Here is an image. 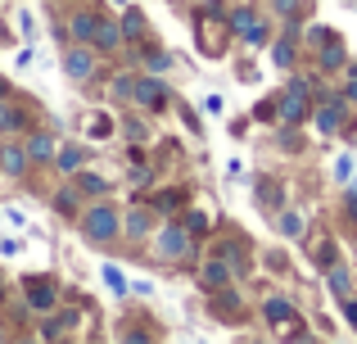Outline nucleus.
Segmentation results:
<instances>
[{
    "label": "nucleus",
    "mask_w": 357,
    "mask_h": 344,
    "mask_svg": "<svg viewBox=\"0 0 357 344\" xmlns=\"http://www.w3.org/2000/svg\"><path fill=\"white\" fill-rule=\"evenodd\" d=\"M63 68H68L73 77H91L96 59H91V50H68V54H63Z\"/></svg>",
    "instance_id": "obj_6"
},
{
    "label": "nucleus",
    "mask_w": 357,
    "mask_h": 344,
    "mask_svg": "<svg viewBox=\"0 0 357 344\" xmlns=\"http://www.w3.org/2000/svg\"><path fill=\"white\" fill-rule=\"evenodd\" d=\"M105 281L109 285H114V290L122 294V290H127V281H122V272H118V267H105Z\"/></svg>",
    "instance_id": "obj_20"
},
{
    "label": "nucleus",
    "mask_w": 357,
    "mask_h": 344,
    "mask_svg": "<svg viewBox=\"0 0 357 344\" xmlns=\"http://www.w3.org/2000/svg\"><path fill=\"white\" fill-rule=\"evenodd\" d=\"M276 9H280V14H294V9H298V0H276Z\"/></svg>",
    "instance_id": "obj_24"
},
{
    "label": "nucleus",
    "mask_w": 357,
    "mask_h": 344,
    "mask_svg": "<svg viewBox=\"0 0 357 344\" xmlns=\"http://www.w3.org/2000/svg\"><path fill=\"white\" fill-rule=\"evenodd\" d=\"M331 290H349V267H331Z\"/></svg>",
    "instance_id": "obj_15"
},
{
    "label": "nucleus",
    "mask_w": 357,
    "mask_h": 344,
    "mask_svg": "<svg viewBox=\"0 0 357 344\" xmlns=\"http://www.w3.org/2000/svg\"><path fill=\"white\" fill-rule=\"evenodd\" d=\"M114 5H127V0H114Z\"/></svg>",
    "instance_id": "obj_28"
},
{
    "label": "nucleus",
    "mask_w": 357,
    "mask_h": 344,
    "mask_svg": "<svg viewBox=\"0 0 357 344\" xmlns=\"http://www.w3.org/2000/svg\"><path fill=\"white\" fill-rule=\"evenodd\" d=\"M349 100H357V77H353V82H349Z\"/></svg>",
    "instance_id": "obj_26"
},
{
    "label": "nucleus",
    "mask_w": 357,
    "mask_h": 344,
    "mask_svg": "<svg viewBox=\"0 0 357 344\" xmlns=\"http://www.w3.org/2000/svg\"><path fill=\"white\" fill-rule=\"evenodd\" d=\"M77 163H82V150H63V154H59V168H63V172H73Z\"/></svg>",
    "instance_id": "obj_17"
},
{
    "label": "nucleus",
    "mask_w": 357,
    "mask_h": 344,
    "mask_svg": "<svg viewBox=\"0 0 357 344\" xmlns=\"http://www.w3.org/2000/svg\"><path fill=\"white\" fill-rule=\"evenodd\" d=\"M317 63H321L326 73H335V68H344V45L335 41V36H326L321 41V54H317Z\"/></svg>",
    "instance_id": "obj_5"
},
{
    "label": "nucleus",
    "mask_w": 357,
    "mask_h": 344,
    "mask_svg": "<svg viewBox=\"0 0 357 344\" xmlns=\"http://www.w3.org/2000/svg\"><path fill=\"white\" fill-rule=\"evenodd\" d=\"M185 249H190V231L185 227H163L158 231V254L163 258H181Z\"/></svg>",
    "instance_id": "obj_1"
},
{
    "label": "nucleus",
    "mask_w": 357,
    "mask_h": 344,
    "mask_svg": "<svg viewBox=\"0 0 357 344\" xmlns=\"http://www.w3.org/2000/svg\"><path fill=\"white\" fill-rule=\"evenodd\" d=\"M96 27H100V18H91V14L73 18V36H82V41H96Z\"/></svg>",
    "instance_id": "obj_9"
},
{
    "label": "nucleus",
    "mask_w": 357,
    "mask_h": 344,
    "mask_svg": "<svg viewBox=\"0 0 357 344\" xmlns=\"http://www.w3.org/2000/svg\"><path fill=\"white\" fill-rule=\"evenodd\" d=\"M208 213H190V222H185V231H204V227H208Z\"/></svg>",
    "instance_id": "obj_21"
},
{
    "label": "nucleus",
    "mask_w": 357,
    "mask_h": 344,
    "mask_svg": "<svg viewBox=\"0 0 357 344\" xmlns=\"http://www.w3.org/2000/svg\"><path fill=\"white\" fill-rule=\"evenodd\" d=\"M349 204H353V209H357V190H353V200H349ZM353 218H357V213H353Z\"/></svg>",
    "instance_id": "obj_27"
},
{
    "label": "nucleus",
    "mask_w": 357,
    "mask_h": 344,
    "mask_svg": "<svg viewBox=\"0 0 357 344\" xmlns=\"http://www.w3.org/2000/svg\"><path fill=\"white\" fill-rule=\"evenodd\" d=\"M280 231H285V236H298V231H303V218H298V213H285V218H280Z\"/></svg>",
    "instance_id": "obj_16"
},
{
    "label": "nucleus",
    "mask_w": 357,
    "mask_h": 344,
    "mask_svg": "<svg viewBox=\"0 0 357 344\" xmlns=\"http://www.w3.org/2000/svg\"><path fill=\"white\" fill-rule=\"evenodd\" d=\"M5 168L9 172H23V150H5Z\"/></svg>",
    "instance_id": "obj_19"
},
{
    "label": "nucleus",
    "mask_w": 357,
    "mask_h": 344,
    "mask_svg": "<svg viewBox=\"0 0 357 344\" xmlns=\"http://www.w3.org/2000/svg\"><path fill=\"white\" fill-rule=\"evenodd\" d=\"M271 59H276V68H289L294 63V41H276L271 45Z\"/></svg>",
    "instance_id": "obj_12"
},
{
    "label": "nucleus",
    "mask_w": 357,
    "mask_h": 344,
    "mask_svg": "<svg viewBox=\"0 0 357 344\" xmlns=\"http://www.w3.org/2000/svg\"><path fill=\"white\" fill-rule=\"evenodd\" d=\"M227 276H231L227 258H213V263L204 267V285H208V290H222V285H227Z\"/></svg>",
    "instance_id": "obj_7"
},
{
    "label": "nucleus",
    "mask_w": 357,
    "mask_h": 344,
    "mask_svg": "<svg viewBox=\"0 0 357 344\" xmlns=\"http://www.w3.org/2000/svg\"><path fill=\"white\" fill-rule=\"evenodd\" d=\"M231 27H236L240 36H249L253 45H262V41H267V27H262L258 18H253V9H236V14H231Z\"/></svg>",
    "instance_id": "obj_4"
},
{
    "label": "nucleus",
    "mask_w": 357,
    "mask_h": 344,
    "mask_svg": "<svg viewBox=\"0 0 357 344\" xmlns=\"http://www.w3.org/2000/svg\"><path fill=\"white\" fill-rule=\"evenodd\" d=\"M131 96H136V105H145V109H163V105H167L163 82H149V77L131 82Z\"/></svg>",
    "instance_id": "obj_3"
},
{
    "label": "nucleus",
    "mask_w": 357,
    "mask_h": 344,
    "mask_svg": "<svg viewBox=\"0 0 357 344\" xmlns=\"http://www.w3.org/2000/svg\"><path fill=\"white\" fill-rule=\"evenodd\" d=\"M96 41L105 45V50H109V45H118V27H114V23H100V27H96Z\"/></svg>",
    "instance_id": "obj_13"
},
{
    "label": "nucleus",
    "mask_w": 357,
    "mask_h": 344,
    "mask_svg": "<svg viewBox=\"0 0 357 344\" xmlns=\"http://www.w3.org/2000/svg\"><path fill=\"white\" fill-rule=\"evenodd\" d=\"M145 227H149V218H145V213H131V218H127V231H131V236H140Z\"/></svg>",
    "instance_id": "obj_18"
},
{
    "label": "nucleus",
    "mask_w": 357,
    "mask_h": 344,
    "mask_svg": "<svg viewBox=\"0 0 357 344\" xmlns=\"http://www.w3.org/2000/svg\"><path fill=\"white\" fill-rule=\"evenodd\" d=\"M326 36H331V27H307V41H312V45H321Z\"/></svg>",
    "instance_id": "obj_22"
},
{
    "label": "nucleus",
    "mask_w": 357,
    "mask_h": 344,
    "mask_svg": "<svg viewBox=\"0 0 357 344\" xmlns=\"http://www.w3.org/2000/svg\"><path fill=\"white\" fill-rule=\"evenodd\" d=\"M344 317H349L353 327H357V304H344Z\"/></svg>",
    "instance_id": "obj_25"
},
{
    "label": "nucleus",
    "mask_w": 357,
    "mask_h": 344,
    "mask_svg": "<svg viewBox=\"0 0 357 344\" xmlns=\"http://www.w3.org/2000/svg\"><path fill=\"white\" fill-rule=\"evenodd\" d=\"M262 313H267L271 327H285V322H294V308H289L285 299H267V308H262Z\"/></svg>",
    "instance_id": "obj_8"
},
{
    "label": "nucleus",
    "mask_w": 357,
    "mask_h": 344,
    "mask_svg": "<svg viewBox=\"0 0 357 344\" xmlns=\"http://www.w3.org/2000/svg\"><path fill=\"white\" fill-rule=\"evenodd\" d=\"M27 299H32V308H50V304H54V290L45 281H32V294H27Z\"/></svg>",
    "instance_id": "obj_10"
},
{
    "label": "nucleus",
    "mask_w": 357,
    "mask_h": 344,
    "mask_svg": "<svg viewBox=\"0 0 357 344\" xmlns=\"http://www.w3.org/2000/svg\"><path fill=\"white\" fill-rule=\"evenodd\" d=\"M335 127H340V105H326L317 114V132H335Z\"/></svg>",
    "instance_id": "obj_11"
},
{
    "label": "nucleus",
    "mask_w": 357,
    "mask_h": 344,
    "mask_svg": "<svg viewBox=\"0 0 357 344\" xmlns=\"http://www.w3.org/2000/svg\"><path fill=\"white\" fill-rule=\"evenodd\" d=\"M127 36H140V14H127Z\"/></svg>",
    "instance_id": "obj_23"
},
{
    "label": "nucleus",
    "mask_w": 357,
    "mask_h": 344,
    "mask_svg": "<svg viewBox=\"0 0 357 344\" xmlns=\"http://www.w3.org/2000/svg\"><path fill=\"white\" fill-rule=\"evenodd\" d=\"M27 154H32V159H50V154H54L50 136H36V141H32V150H27Z\"/></svg>",
    "instance_id": "obj_14"
},
{
    "label": "nucleus",
    "mask_w": 357,
    "mask_h": 344,
    "mask_svg": "<svg viewBox=\"0 0 357 344\" xmlns=\"http://www.w3.org/2000/svg\"><path fill=\"white\" fill-rule=\"evenodd\" d=\"M118 231V213L114 209H91L86 213V236L91 240H109Z\"/></svg>",
    "instance_id": "obj_2"
},
{
    "label": "nucleus",
    "mask_w": 357,
    "mask_h": 344,
    "mask_svg": "<svg viewBox=\"0 0 357 344\" xmlns=\"http://www.w3.org/2000/svg\"><path fill=\"white\" fill-rule=\"evenodd\" d=\"M353 73H357V68H353Z\"/></svg>",
    "instance_id": "obj_29"
}]
</instances>
